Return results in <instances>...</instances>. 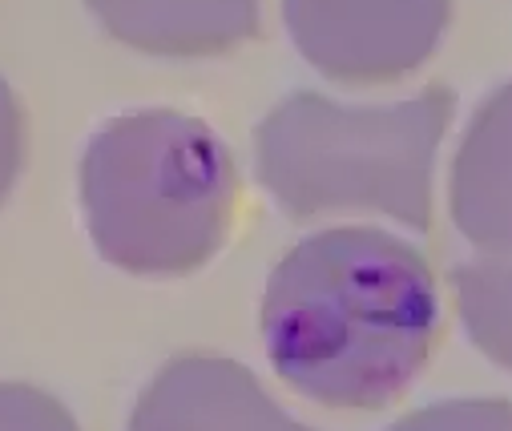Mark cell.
I'll list each match as a JSON object with an SVG mask.
<instances>
[{
    "instance_id": "cell-3",
    "label": "cell",
    "mask_w": 512,
    "mask_h": 431,
    "mask_svg": "<svg viewBox=\"0 0 512 431\" xmlns=\"http://www.w3.org/2000/svg\"><path fill=\"white\" fill-rule=\"evenodd\" d=\"M452 113L448 85L396 105H339L299 89L254 129V174L291 218L375 210L428 230L432 166Z\"/></svg>"
},
{
    "instance_id": "cell-6",
    "label": "cell",
    "mask_w": 512,
    "mask_h": 431,
    "mask_svg": "<svg viewBox=\"0 0 512 431\" xmlns=\"http://www.w3.org/2000/svg\"><path fill=\"white\" fill-rule=\"evenodd\" d=\"M448 202L472 246L512 258V81L476 109L452 162Z\"/></svg>"
},
{
    "instance_id": "cell-1",
    "label": "cell",
    "mask_w": 512,
    "mask_h": 431,
    "mask_svg": "<svg viewBox=\"0 0 512 431\" xmlns=\"http://www.w3.org/2000/svg\"><path fill=\"white\" fill-rule=\"evenodd\" d=\"M440 295L428 258L371 226L319 230L291 246L263 295L275 371L327 407H388L428 363Z\"/></svg>"
},
{
    "instance_id": "cell-11",
    "label": "cell",
    "mask_w": 512,
    "mask_h": 431,
    "mask_svg": "<svg viewBox=\"0 0 512 431\" xmlns=\"http://www.w3.org/2000/svg\"><path fill=\"white\" fill-rule=\"evenodd\" d=\"M21 158H25V117H21V101L9 89V81L0 77V202L13 190L17 174H21Z\"/></svg>"
},
{
    "instance_id": "cell-7",
    "label": "cell",
    "mask_w": 512,
    "mask_h": 431,
    "mask_svg": "<svg viewBox=\"0 0 512 431\" xmlns=\"http://www.w3.org/2000/svg\"><path fill=\"white\" fill-rule=\"evenodd\" d=\"M109 37L154 57H214L259 33V0H85Z\"/></svg>"
},
{
    "instance_id": "cell-4",
    "label": "cell",
    "mask_w": 512,
    "mask_h": 431,
    "mask_svg": "<svg viewBox=\"0 0 512 431\" xmlns=\"http://www.w3.org/2000/svg\"><path fill=\"white\" fill-rule=\"evenodd\" d=\"M452 0H283L303 61L347 85L396 81L420 69L444 29Z\"/></svg>"
},
{
    "instance_id": "cell-9",
    "label": "cell",
    "mask_w": 512,
    "mask_h": 431,
    "mask_svg": "<svg viewBox=\"0 0 512 431\" xmlns=\"http://www.w3.org/2000/svg\"><path fill=\"white\" fill-rule=\"evenodd\" d=\"M388 431H512V403L504 399H448L396 419Z\"/></svg>"
},
{
    "instance_id": "cell-5",
    "label": "cell",
    "mask_w": 512,
    "mask_h": 431,
    "mask_svg": "<svg viewBox=\"0 0 512 431\" xmlns=\"http://www.w3.org/2000/svg\"><path fill=\"white\" fill-rule=\"evenodd\" d=\"M130 431H315L291 419L242 363L178 355L142 391Z\"/></svg>"
},
{
    "instance_id": "cell-2",
    "label": "cell",
    "mask_w": 512,
    "mask_h": 431,
    "mask_svg": "<svg viewBox=\"0 0 512 431\" xmlns=\"http://www.w3.org/2000/svg\"><path fill=\"white\" fill-rule=\"evenodd\" d=\"M81 206L105 262L174 278L210 262L226 242L238 170L206 121L178 109H138L89 137Z\"/></svg>"
},
{
    "instance_id": "cell-10",
    "label": "cell",
    "mask_w": 512,
    "mask_h": 431,
    "mask_svg": "<svg viewBox=\"0 0 512 431\" xmlns=\"http://www.w3.org/2000/svg\"><path fill=\"white\" fill-rule=\"evenodd\" d=\"M0 431H81L61 399L29 383H0Z\"/></svg>"
},
{
    "instance_id": "cell-8",
    "label": "cell",
    "mask_w": 512,
    "mask_h": 431,
    "mask_svg": "<svg viewBox=\"0 0 512 431\" xmlns=\"http://www.w3.org/2000/svg\"><path fill=\"white\" fill-rule=\"evenodd\" d=\"M452 291L468 339L512 371V262H472L452 270Z\"/></svg>"
}]
</instances>
